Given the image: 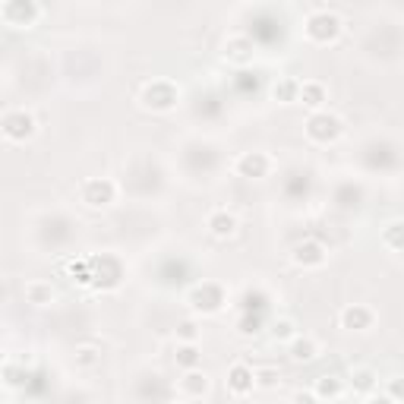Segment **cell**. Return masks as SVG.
<instances>
[{"mask_svg":"<svg viewBox=\"0 0 404 404\" xmlns=\"http://www.w3.org/2000/svg\"><path fill=\"white\" fill-rule=\"evenodd\" d=\"M246 379H250V373H246L243 366H237V369H234V382H231V385H234L237 392H243V389H246Z\"/></svg>","mask_w":404,"mask_h":404,"instance_id":"6da1fadb","label":"cell"}]
</instances>
